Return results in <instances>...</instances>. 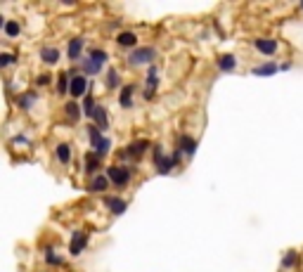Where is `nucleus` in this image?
<instances>
[{
	"label": "nucleus",
	"mask_w": 303,
	"mask_h": 272,
	"mask_svg": "<svg viewBox=\"0 0 303 272\" xmlns=\"http://www.w3.org/2000/svg\"><path fill=\"white\" fill-rule=\"evenodd\" d=\"M152 159H154V166H157L159 175H168V173L178 166V161L173 159V154H166L161 144H152Z\"/></svg>",
	"instance_id": "nucleus-1"
},
{
	"label": "nucleus",
	"mask_w": 303,
	"mask_h": 272,
	"mask_svg": "<svg viewBox=\"0 0 303 272\" xmlns=\"http://www.w3.org/2000/svg\"><path fill=\"white\" fill-rule=\"evenodd\" d=\"M104 175L109 177V183L114 185V187H126L133 177V168L124 166V163H111V166L104 168Z\"/></svg>",
	"instance_id": "nucleus-2"
},
{
	"label": "nucleus",
	"mask_w": 303,
	"mask_h": 272,
	"mask_svg": "<svg viewBox=\"0 0 303 272\" xmlns=\"http://www.w3.org/2000/svg\"><path fill=\"white\" fill-rule=\"evenodd\" d=\"M154 57H157V50L152 48V45H140V48L131 50V54L126 57V62H128V67H145V64H149L154 62Z\"/></svg>",
	"instance_id": "nucleus-3"
},
{
	"label": "nucleus",
	"mask_w": 303,
	"mask_h": 272,
	"mask_svg": "<svg viewBox=\"0 0 303 272\" xmlns=\"http://www.w3.org/2000/svg\"><path fill=\"white\" fill-rule=\"evenodd\" d=\"M71 74V88H69V95H71V100H81V97H85V93H88V78L81 74V69L76 67L74 71H69Z\"/></svg>",
	"instance_id": "nucleus-4"
},
{
	"label": "nucleus",
	"mask_w": 303,
	"mask_h": 272,
	"mask_svg": "<svg viewBox=\"0 0 303 272\" xmlns=\"http://www.w3.org/2000/svg\"><path fill=\"white\" fill-rule=\"evenodd\" d=\"M83 48H85V38H81V36L71 38L69 45H67V59H71L74 64H78V62L83 59Z\"/></svg>",
	"instance_id": "nucleus-5"
},
{
	"label": "nucleus",
	"mask_w": 303,
	"mask_h": 272,
	"mask_svg": "<svg viewBox=\"0 0 303 272\" xmlns=\"http://www.w3.org/2000/svg\"><path fill=\"white\" fill-rule=\"evenodd\" d=\"M85 246H88V232L83 230H76L71 234V241H69V253L71 256H81L85 251Z\"/></svg>",
	"instance_id": "nucleus-6"
},
{
	"label": "nucleus",
	"mask_w": 303,
	"mask_h": 272,
	"mask_svg": "<svg viewBox=\"0 0 303 272\" xmlns=\"http://www.w3.org/2000/svg\"><path fill=\"white\" fill-rule=\"evenodd\" d=\"M254 48L263 54V57H272V54L280 50V43L275 38H256L254 41Z\"/></svg>",
	"instance_id": "nucleus-7"
},
{
	"label": "nucleus",
	"mask_w": 303,
	"mask_h": 272,
	"mask_svg": "<svg viewBox=\"0 0 303 272\" xmlns=\"http://www.w3.org/2000/svg\"><path fill=\"white\" fill-rule=\"evenodd\" d=\"M38 57H41V62L45 64V67H57V62L62 59V52H59V48H52V45H45V48H41V52H38Z\"/></svg>",
	"instance_id": "nucleus-8"
},
{
	"label": "nucleus",
	"mask_w": 303,
	"mask_h": 272,
	"mask_svg": "<svg viewBox=\"0 0 303 272\" xmlns=\"http://www.w3.org/2000/svg\"><path fill=\"white\" fill-rule=\"evenodd\" d=\"M178 149L183 152L187 159H192L194 152H197V140H194L190 133H183V135L178 137Z\"/></svg>",
	"instance_id": "nucleus-9"
},
{
	"label": "nucleus",
	"mask_w": 303,
	"mask_h": 272,
	"mask_svg": "<svg viewBox=\"0 0 303 272\" xmlns=\"http://www.w3.org/2000/svg\"><path fill=\"white\" fill-rule=\"evenodd\" d=\"M78 69H81L83 76H100L102 74V64L95 62L93 57H83V59L78 62Z\"/></svg>",
	"instance_id": "nucleus-10"
},
{
	"label": "nucleus",
	"mask_w": 303,
	"mask_h": 272,
	"mask_svg": "<svg viewBox=\"0 0 303 272\" xmlns=\"http://www.w3.org/2000/svg\"><path fill=\"white\" fill-rule=\"evenodd\" d=\"M216 64H218V71H221V74H232L234 69H237V57H234L232 52L218 54Z\"/></svg>",
	"instance_id": "nucleus-11"
},
{
	"label": "nucleus",
	"mask_w": 303,
	"mask_h": 272,
	"mask_svg": "<svg viewBox=\"0 0 303 272\" xmlns=\"http://www.w3.org/2000/svg\"><path fill=\"white\" fill-rule=\"evenodd\" d=\"M104 206L109 208L111 216H124L126 208H128V201L121 197H104Z\"/></svg>",
	"instance_id": "nucleus-12"
},
{
	"label": "nucleus",
	"mask_w": 303,
	"mask_h": 272,
	"mask_svg": "<svg viewBox=\"0 0 303 272\" xmlns=\"http://www.w3.org/2000/svg\"><path fill=\"white\" fill-rule=\"evenodd\" d=\"M149 140H133L128 147H126V152H128V157L131 159H140L145 157V152H149Z\"/></svg>",
	"instance_id": "nucleus-13"
},
{
	"label": "nucleus",
	"mask_w": 303,
	"mask_h": 272,
	"mask_svg": "<svg viewBox=\"0 0 303 272\" xmlns=\"http://www.w3.org/2000/svg\"><path fill=\"white\" fill-rule=\"evenodd\" d=\"M116 45L118 48H128V50L140 48L138 45V34H135V31H121V34L116 36Z\"/></svg>",
	"instance_id": "nucleus-14"
},
{
	"label": "nucleus",
	"mask_w": 303,
	"mask_h": 272,
	"mask_svg": "<svg viewBox=\"0 0 303 272\" xmlns=\"http://www.w3.org/2000/svg\"><path fill=\"white\" fill-rule=\"evenodd\" d=\"M36 102H38V93H34V90L19 93V97H17V107H19L21 111H31Z\"/></svg>",
	"instance_id": "nucleus-15"
},
{
	"label": "nucleus",
	"mask_w": 303,
	"mask_h": 272,
	"mask_svg": "<svg viewBox=\"0 0 303 272\" xmlns=\"http://www.w3.org/2000/svg\"><path fill=\"white\" fill-rule=\"evenodd\" d=\"M109 177L104 175V173H100V175H95L93 180H90L88 185V192H95V194H104V192L109 190Z\"/></svg>",
	"instance_id": "nucleus-16"
},
{
	"label": "nucleus",
	"mask_w": 303,
	"mask_h": 272,
	"mask_svg": "<svg viewBox=\"0 0 303 272\" xmlns=\"http://www.w3.org/2000/svg\"><path fill=\"white\" fill-rule=\"evenodd\" d=\"M133 95H135V85L133 83H126L121 93H118V104L121 109H133Z\"/></svg>",
	"instance_id": "nucleus-17"
},
{
	"label": "nucleus",
	"mask_w": 303,
	"mask_h": 272,
	"mask_svg": "<svg viewBox=\"0 0 303 272\" xmlns=\"http://www.w3.org/2000/svg\"><path fill=\"white\" fill-rule=\"evenodd\" d=\"M90 121L95 123L100 130H107V128H109V114H107V109H104L102 104H97L95 111H93V118H90Z\"/></svg>",
	"instance_id": "nucleus-18"
},
{
	"label": "nucleus",
	"mask_w": 303,
	"mask_h": 272,
	"mask_svg": "<svg viewBox=\"0 0 303 272\" xmlns=\"http://www.w3.org/2000/svg\"><path fill=\"white\" fill-rule=\"evenodd\" d=\"M83 170H85V175L95 177L100 175V170H102V159H97L93 152H90L88 157H85V166H83Z\"/></svg>",
	"instance_id": "nucleus-19"
},
{
	"label": "nucleus",
	"mask_w": 303,
	"mask_h": 272,
	"mask_svg": "<svg viewBox=\"0 0 303 272\" xmlns=\"http://www.w3.org/2000/svg\"><path fill=\"white\" fill-rule=\"evenodd\" d=\"M64 114H67V118H69V121H74V123H78L83 118V107L78 102H76V100H69V102L64 104Z\"/></svg>",
	"instance_id": "nucleus-20"
},
{
	"label": "nucleus",
	"mask_w": 303,
	"mask_h": 272,
	"mask_svg": "<svg viewBox=\"0 0 303 272\" xmlns=\"http://www.w3.org/2000/svg\"><path fill=\"white\" fill-rule=\"evenodd\" d=\"M55 157H57V161L62 163V166H69V163H71V144H67V142H57V147H55Z\"/></svg>",
	"instance_id": "nucleus-21"
},
{
	"label": "nucleus",
	"mask_w": 303,
	"mask_h": 272,
	"mask_svg": "<svg viewBox=\"0 0 303 272\" xmlns=\"http://www.w3.org/2000/svg\"><path fill=\"white\" fill-rule=\"evenodd\" d=\"M277 71H280V64H275V62H265V64H261V67L251 69V74L254 76H275Z\"/></svg>",
	"instance_id": "nucleus-22"
},
{
	"label": "nucleus",
	"mask_w": 303,
	"mask_h": 272,
	"mask_svg": "<svg viewBox=\"0 0 303 272\" xmlns=\"http://www.w3.org/2000/svg\"><path fill=\"white\" fill-rule=\"evenodd\" d=\"M43 249H45V263H48V265L64 267V258L55 251V246H43Z\"/></svg>",
	"instance_id": "nucleus-23"
},
{
	"label": "nucleus",
	"mask_w": 303,
	"mask_h": 272,
	"mask_svg": "<svg viewBox=\"0 0 303 272\" xmlns=\"http://www.w3.org/2000/svg\"><path fill=\"white\" fill-rule=\"evenodd\" d=\"M107 88H109V90L124 88V85H121V74H118V69L111 67L109 71H107Z\"/></svg>",
	"instance_id": "nucleus-24"
},
{
	"label": "nucleus",
	"mask_w": 303,
	"mask_h": 272,
	"mask_svg": "<svg viewBox=\"0 0 303 272\" xmlns=\"http://www.w3.org/2000/svg\"><path fill=\"white\" fill-rule=\"evenodd\" d=\"M145 90H149V93H157V85H159V74H157V67L152 64L149 71H147V78H145Z\"/></svg>",
	"instance_id": "nucleus-25"
},
{
	"label": "nucleus",
	"mask_w": 303,
	"mask_h": 272,
	"mask_svg": "<svg viewBox=\"0 0 303 272\" xmlns=\"http://www.w3.org/2000/svg\"><path fill=\"white\" fill-rule=\"evenodd\" d=\"M3 34H5L7 38H17V36L21 34V24L17 19H7V24L3 26Z\"/></svg>",
	"instance_id": "nucleus-26"
},
{
	"label": "nucleus",
	"mask_w": 303,
	"mask_h": 272,
	"mask_svg": "<svg viewBox=\"0 0 303 272\" xmlns=\"http://www.w3.org/2000/svg\"><path fill=\"white\" fill-rule=\"evenodd\" d=\"M298 265V251H287L282 256V270H291V267H296Z\"/></svg>",
	"instance_id": "nucleus-27"
},
{
	"label": "nucleus",
	"mask_w": 303,
	"mask_h": 272,
	"mask_svg": "<svg viewBox=\"0 0 303 272\" xmlns=\"http://www.w3.org/2000/svg\"><path fill=\"white\" fill-rule=\"evenodd\" d=\"M109 152H111V140H109V137H104L102 142L93 149V154H95L97 159H107V157H109Z\"/></svg>",
	"instance_id": "nucleus-28"
},
{
	"label": "nucleus",
	"mask_w": 303,
	"mask_h": 272,
	"mask_svg": "<svg viewBox=\"0 0 303 272\" xmlns=\"http://www.w3.org/2000/svg\"><path fill=\"white\" fill-rule=\"evenodd\" d=\"M88 140H90V147H93V149H95L97 144H100V142H102V140H104L102 130L97 128L95 123H93V126H90V128H88Z\"/></svg>",
	"instance_id": "nucleus-29"
},
{
	"label": "nucleus",
	"mask_w": 303,
	"mask_h": 272,
	"mask_svg": "<svg viewBox=\"0 0 303 272\" xmlns=\"http://www.w3.org/2000/svg\"><path fill=\"white\" fill-rule=\"evenodd\" d=\"M88 57H93L95 62H100L102 67L107 64V62H109V54H107V50H102V48H93V50H90Z\"/></svg>",
	"instance_id": "nucleus-30"
},
{
	"label": "nucleus",
	"mask_w": 303,
	"mask_h": 272,
	"mask_svg": "<svg viewBox=\"0 0 303 272\" xmlns=\"http://www.w3.org/2000/svg\"><path fill=\"white\" fill-rule=\"evenodd\" d=\"M95 107H97V102L93 100V95H85V100H83V114H85V118H93Z\"/></svg>",
	"instance_id": "nucleus-31"
},
{
	"label": "nucleus",
	"mask_w": 303,
	"mask_h": 272,
	"mask_svg": "<svg viewBox=\"0 0 303 272\" xmlns=\"http://www.w3.org/2000/svg\"><path fill=\"white\" fill-rule=\"evenodd\" d=\"M19 62V57L12 52H3L0 54V69H7V67H12V64H17Z\"/></svg>",
	"instance_id": "nucleus-32"
},
{
	"label": "nucleus",
	"mask_w": 303,
	"mask_h": 272,
	"mask_svg": "<svg viewBox=\"0 0 303 272\" xmlns=\"http://www.w3.org/2000/svg\"><path fill=\"white\" fill-rule=\"evenodd\" d=\"M36 83H38L41 88H45V85H50V83H52V76H50V74H38Z\"/></svg>",
	"instance_id": "nucleus-33"
},
{
	"label": "nucleus",
	"mask_w": 303,
	"mask_h": 272,
	"mask_svg": "<svg viewBox=\"0 0 303 272\" xmlns=\"http://www.w3.org/2000/svg\"><path fill=\"white\" fill-rule=\"evenodd\" d=\"M12 142H14V144H28V140H26L24 135H17V137L12 140Z\"/></svg>",
	"instance_id": "nucleus-34"
},
{
	"label": "nucleus",
	"mask_w": 303,
	"mask_h": 272,
	"mask_svg": "<svg viewBox=\"0 0 303 272\" xmlns=\"http://www.w3.org/2000/svg\"><path fill=\"white\" fill-rule=\"evenodd\" d=\"M289 69H291L289 62H284V64H280V71H289Z\"/></svg>",
	"instance_id": "nucleus-35"
},
{
	"label": "nucleus",
	"mask_w": 303,
	"mask_h": 272,
	"mask_svg": "<svg viewBox=\"0 0 303 272\" xmlns=\"http://www.w3.org/2000/svg\"><path fill=\"white\" fill-rule=\"evenodd\" d=\"M301 10H303V0H301Z\"/></svg>",
	"instance_id": "nucleus-36"
}]
</instances>
